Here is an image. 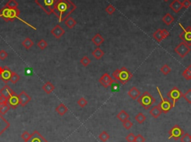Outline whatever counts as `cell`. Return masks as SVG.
I'll use <instances>...</instances> for the list:
<instances>
[{"label": "cell", "mask_w": 191, "mask_h": 142, "mask_svg": "<svg viewBox=\"0 0 191 142\" xmlns=\"http://www.w3.org/2000/svg\"><path fill=\"white\" fill-rule=\"evenodd\" d=\"M76 5L71 0H58L55 4L53 13L58 17V21H65L76 9Z\"/></svg>", "instance_id": "6da1fadb"}, {"label": "cell", "mask_w": 191, "mask_h": 142, "mask_svg": "<svg viewBox=\"0 0 191 142\" xmlns=\"http://www.w3.org/2000/svg\"><path fill=\"white\" fill-rule=\"evenodd\" d=\"M20 14V11L18 8L16 9H11L7 8L6 6H4L1 10H0V17H2L5 22H13L15 19H19L21 22L25 23L26 25H28V26H30L31 28H34L35 30H36V28L35 27H33L32 25H31L30 24H28V22H26L25 21H24L23 20L19 18V16Z\"/></svg>", "instance_id": "7a4b0ae2"}, {"label": "cell", "mask_w": 191, "mask_h": 142, "mask_svg": "<svg viewBox=\"0 0 191 142\" xmlns=\"http://www.w3.org/2000/svg\"><path fill=\"white\" fill-rule=\"evenodd\" d=\"M112 76L116 81H119L120 83L125 85L133 78V74L126 67H122L121 69L115 70L112 74Z\"/></svg>", "instance_id": "3957f363"}, {"label": "cell", "mask_w": 191, "mask_h": 142, "mask_svg": "<svg viewBox=\"0 0 191 142\" xmlns=\"http://www.w3.org/2000/svg\"><path fill=\"white\" fill-rule=\"evenodd\" d=\"M138 104L143 107V109L145 110H147V109H149L152 104H155L156 102V100L155 98L150 94L149 92H144L142 94H140L139 98L137 99Z\"/></svg>", "instance_id": "277c9868"}, {"label": "cell", "mask_w": 191, "mask_h": 142, "mask_svg": "<svg viewBox=\"0 0 191 142\" xmlns=\"http://www.w3.org/2000/svg\"><path fill=\"white\" fill-rule=\"evenodd\" d=\"M58 0H35V3L47 15L53 13L55 4Z\"/></svg>", "instance_id": "5b68a950"}, {"label": "cell", "mask_w": 191, "mask_h": 142, "mask_svg": "<svg viewBox=\"0 0 191 142\" xmlns=\"http://www.w3.org/2000/svg\"><path fill=\"white\" fill-rule=\"evenodd\" d=\"M157 91H158V94H159L160 97H161V101L159 104H158V106L160 107L161 110L162 111V113H164V114H166L171 110L173 108V103L170 101V100H169L166 98H164L161 92V90H160L159 88L157 86Z\"/></svg>", "instance_id": "8992f818"}, {"label": "cell", "mask_w": 191, "mask_h": 142, "mask_svg": "<svg viewBox=\"0 0 191 142\" xmlns=\"http://www.w3.org/2000/svg\"><path fill=\"white\" fill-rule=\"evenodd\" d=\"M190 50L191 48L189 45L182 41L175 48L174 51L181 58H185L190 52Z\"/></svg>", "instance_id": "52a82bcc"}, {"label": "cell", "mask_w": 191, "mask_h": 142, "mask_svg": "<svg viewBox=\"0 0 191 142\" xmlns=\"http://www.w3.org/2000/svg\"><path fill=\"white\" fill-rule=\"evenodd\" d=\"M182 94H183L181 92V90L178 87L174 86V87L170 89V91L168 92L166 95H167L168 98H170L171 100L172 103H173V106L175 107L176 102L182 97Z\"/></svg>", "instance_id": "ba28073f"}, {"label": "cell", "mask_w": 191, "mask_h": 142, "mask_svg": "<svg viewBox=\"0 0 191 142\" xmlns=\"http://www.w3.org/2000/svg\"><path fill=\"white\" fill-rule=\"evenodd\" d=\"M184 134L185 131L180 127L179 125L175 124L169 131V139H173L175 141H178Z\"/></svg>", "instance_id": "9c48e42d"}, {"label": "cell", "mask_w": 191, "mask_h": 142, "mask_svg": "<svg viewBox=\"0 0 191 142\" xmlns=\"http://www.w3.org/2000/svg\"><path fill=\"white\" fill-rule=\"evenodd\" d=\"M179 26L183 29V31L179 34V37L183 42H185L190 46L191 45V27L188 26L186 28L181 25V23H179Z\"/></svg>", "instance_id": "30bf717a"}, {"label": "cell", "mask_w": 191, "mask_h": 142, "mask_svg": "<svg viewBox=\"0 0 191 142\" xmlns=\"http://www.w3.org/2000/svg\"><path fill=\"white\" fill-rule=\"evenodd\" d=\"M116 81V80H113L108 73H105V74L99 78V82L101 86L105 87V89H108V87L111 86L112 84H113V83H115Z\"/></svg>", "instance_id": "8fae6325"}, {"label": "cell", "mask_w": 191, "mask_h": 142, "mask_svg": "<svg viewBox=\"0 0 191 142\" xmlns=\"http://www.w3.org/2000/svg\"><path fill=\"white\" fill-rule=\"evenodd\" d=\"M12 71L8 67H1L0 66V79L5 83H8L10 81Z\"/></svg>", "instance_id": "7c38bea8"}, {"label": "cell", "mask_w": 191, "mask_h": 142, "mask_svg": "<svg viewBox=\"0 0 191 142\" xmlns=\"http://www.w3.org/2000/svg\"><path fill=\"white\" fill-rule=\"evenodd\" d=\"M25 142H48L47 139L42 136L41 134L38 131H35L31 135L30 138L28 141Z\"/></svg>", "instance_id": "4fadbf2b"}, {"label": "cell", "mask_w": 191, "mask_h": 142, "mask_svg": "<svg viewBox=\"0 0 191 142\" xmlns=\"http://www.w3.org/2000/svg\"><path fill=\"white\" fill-rule=\"evenodd\" d=\"M8 104L12 109H16L18 106L19 104H20V100H19L18 94H16L15 92H13L11 95L10 98H8Z\"/></svg>", "instance_id": "5bb4252c"}, {"label": "cell", "mask_w": 191, "mask_h": 142, "mask_svg": "<svg viewBox=\"0 0 191 142\" xmlns=\"http://www.w3.org/2000/svg\"><path fill=\"white\" fill-rule=\"evenodd\" d=\"M51 34L56 39H60L62 36L64 35L65 30L60 25H56L51 30Z\"/></svg>", "instance_id": "9a60e30c"}, {"label": "cell", "mask_w": 191, "mask_h": 142, "mask_svg": "<svg viewBox=\"0 0 191 142\" xmlns=\"http://www.w3.org/2000/svg\"><path fill=\"white\" fill-rule=\"evenodd\" d=\"M19 96V100H20V105H21V106H26L27 104L30 102L32 98L30 96L28 95L25 92L23 91L18 94Z\"/></svg>", "instance_id": "2e32d148"}, {"label": "cell", "mask_w": 191, "mask_h": 142, "mask_svg": "<svg viewBox=\"0 0 191 142\" xmlns=\"http://www.w3.org/2000/svg\"><path fill=\"white\" fill-rule=\"evenodd\" d=\"M13 92H13V90L11 89L10 86H8V85H5L2 89H0V95L4 96L5 98H8H8H10L11 95Z\"/></svg>", "instance_id": "e0dca14e"}, {"label": "cell", "mask_w": 191, "mask_h": 142, "mask_svg": "<svg viewBox=\"0 0 191 142\" xmlns=\"http://www.w3.org/2000/svg\"><path fill=\"white\" fill-rule=\"evenodd\" d=\"M128 95L129 96L131 99L135 101V100H137L140 96V90L136 86H133L128 92Z\"/></svg>", "instance_id": "ac0fdd59"}, {"label": "cell", "mask_w": 191, "mask_h": 142, "mask_svg": "<svg viewBox=\"0 0 191 142\" xmlns=\"http://www.w3.org/2000/svg\"><path fill=\"white\" fill-rule=\"evenodd\" d=\"M10 127V124L7 120H5L2 115H0V136Z\"/></svg>", "instance_id": "d6986e66"}, {"label": "cell", "mask_w": 191, "mask_h": 142, "mask_svg": "<svg viewBox=\"0 0 191 142\" xmlns=\"http://www.w3.org/2000/svg\"><path fill=\"white\" fill-rule=\"evenodd\" d=\"M170 8L175 12V13H178L182 8V5L179 0H173V2L170 3Z\"/></svg>", "instance_id": "ffe728a7"}, {"label": "cell", "mask_w": 191, "mask_h": 142, "mask_svg": "<svg viewBox=\"0 0 191 142\" xmlns=\"http://www.w3.org/2000/svg\"><path fill=\"white\" fill-rule=\"evenodd\" d=\"M91 41L93 42V43L95 45L99 47L100 45L105 42V39L103 38V36H101L100 34H95L93 38L91 39Z\"/></svg>", "instance_id": "44dd1931"}, {"label": "cell", "mask_w": 191, "mask_h": 142, "mask_svg": "<svg viewBox=\"0 0 191 142\" xmlns=\"http://www.w3.org/2000/svg\"><path fill=\"white\" fill-rule=\"evenodd\" d=\"M149 114L150 115L152 116L154 118H158L160 117L161 115L162 114V111L161 110L158 105H157V106H153V107L150 109Z\"/></svg>", "instance_id": "7402d4cb"}, {"label": "cell", "mask_w": 191, "mask_h": 142, "mask_svg": "<svg viewBox=\"0 0 191 142\" xmlns=\"http://www.w3.org/2000/svg\"><path fill=\"white\" fill-rule=\"evenodd\" d=\"M55 111H56L57 113H58L59 115L63 116L67 113V111H68V108H67V106H65L63 104H60L56 107V109H55Z\"/></svg>", "instance_id": "603a6c76"}, {"label": "cell", "mask_w": 191, "mask_h": 142, "mask_svg": "<svg viewBox=\"0 0 191 142\" xmlns=\"http://www.w3.org/2000/svg\"><path fill=\"white\" fill-rule=\"evenodd\" d=\"M116 118H117L121 122H124V121H125L126 120H128V119H129L130 115H128V113H127L126 111H125L123 109V110L120 111V113L117 114Z\"/></svg>", "instance_id": "cb8c5ba5"}, {"label": "cell", "mask_w": 191, "mask_h": 142, "mask_svg": "<svg viewBox=\"0 0 191 142\" xmlns=\"http://www.w3.org/2000/svg\"><path fill=\"white\" fill-rule=\"evenodd\" d=\"M42 89L47 94H51L55 90V86L51 82H47V83L43 85Z\"/></svg>", "instance_id": "d4e9b609"}, {"label": "cell", "mask_w": 191, "mask_h": 142, "mask_svg": "<svg viewBox=\"0 0 191 142\" xmlns=\"http://www.w3.org/2000/svg\"><path fill=\"white\" fill-rule=\"evenodd\" d=\"M175 18L172 16L170 13H167L164 16V17L162 18V21L164 24H166V25H170L173 22H174Z\"/></svg>", "instance_id": "484cf974"}, {"label": "cell", "mask_w": 191, "mask_h": 142, "mask_svg": "<svg viewBox=\"0 0 191 142\" xmlns=\"http://www.w3.org/2000/svg\"><path fill=\"white\" fill-rule=\"evenodd\" d=\"M104 55H105L104 51L100 48H97L92 52V55L96 59H101V57L104 56Z\"/></svg>", "instance_id": "4316f807"}, {"label": "cell", "mask_w": 191, "mask_h": 142, "mask_svg": "<svg viewBox=\"0 0 191 142\" xmlns=\"http://www.w3.org/2000/svg\"><path fill=\"white\" fill-rule=\"evenodd\" d=\"M76 24L77 22L75 21L73 17H68L67 20H65V25H66V26H67V28H70V29H72V28H74V27L76 25Z\"/></svg>", "instance_id": "83f0119b"}, {"label": "cell", "mask_w": 191, "mask_h": 142, "mask_svg": "<svg viewBox=\"0 0 191 142\" xmlns=\"http://www.w3.org/2000/svg\"><path fill=\"white\" fill-rule=\"evenodd\" d=\"M153 38L155 39L157 42L161 43L162 40H164L163 35H162V32H161V29H158L155 32H154V34H152Z\"/></svg>", "instance_id": "f1b7e54d"}, {"label": "cell", "mask_w": 191, "mask_h": 142, "mask_svg": "<svg viewBox=\"0 0 191 142\" xmlns=\"http://www.w3.org/2000/svg\"><path fill=\"white\" fill-rule=\"evenodd\" d=\"M22 45H23V46L26 48V49H29V48H32L34 45V42L32 39L27 37V38H25V40L23 41Z\"/></svg>", "instance_id": "f546056e"}, {"label": "cell", "mask_w": 191, "mask_h": 142, "mask_svg": "<svg viewBox=\"0 0 191 142\" xmlns=\"http://www.w3.org/2000/svg\"><path fill=\"white\" fill-rule=\"evenodd\" d=\"M18 2H17L16 0H9L8 2L6 3L5 6L11 9H16L18 8Z\"/></svg>", "instance_id": "4dcf8cb0"}, {"label": "cell", "mask_w": 191, "mask_h": 142, "mask_svg": "<svg viewBox=\"0 0 191 142\" xmlns=\"http://www.w3.org/2000/svg\"><path fill=\"white\" fill-rule=\"evenodd\" d=\"M10 109V106H9L8 104H1V105H0V115H3L6 114Z\"/></svg>", "instance_id": "1f68e13d"}, {"label": "cell", "mask_w": 191, "mask_h": 142, "mask_svg": "<svg viewBox=\"0 0 191 142\" xmlns=\"http://www.w3.org/2000/svg\"><path fill=\"white\" fill-rule=\"evenodd\" d=\"M146 116L143 114L142 113H139L136 116H135V120L137 122L140 124H142L144 123V121H146Z\"/></svg>", "instance_id": "d6a6232c"}, {"label": "cell", "mask_w": 191, "mask_h": 142, "mask_svg": "<svg viewBox=\"0 0 191 142\" xmlns=\"http://www.w3.org/2000/svg\"><path fill=\"white\" fill-rule=\"evenodd\" d=\"M160 71H161V72L164 75H167V74H169L170 72H171L172 69L167 64H164V66H162V67L161 68Z\"/></svg>", "instance_id": "836d02e7"}, {"label": "cell", "mask_w": 191, "mask_h": 142, "mask_svg": "<svg viewBox=\"0 0 191 142\" xmlns=\"http://www.w3.org/2000/svg\"><path fill=\"white\" fill-rule=\"evenodd\" d=\"M20 75H19L18 74H17L16 72H14V71H12L11 77V80H10L11 82L12 83H13V84H15V83H17V82L20 80Z\"/></svg>", "instance_id": "e575fe53"}, {"label": "cell", "mask_w": 191, "mask_h": 142, "mask_svg": "<svg viewBox=\"0 0 191 142\" xmlns=\"http://www.w3.org/2000/svg\"><path fill=\"white\" fill-rule=\"evenodd\" d=\"M99 139L102 142H106L108 139H110V136L108 135V132L106 131H103L99 134Z\"/></svg>", "instance_id": "d590c367"}, {"label": "cell", "mask_w": 191, "mask_h": 142, "mask_svg": "<svg viewBox=\"0 0 191 142\" xmlns=\"http://www.w3.org/2000/svg\"><path fill=\"white\" fill-rule=\"evenodd\" d=\"M90 63H91V59L88 57L87 56L83 57L81 59V60H80V63L83 66H85V67H87V66H89V65L90 64Z\"/></svg>", "instance_id": "8d00e7d4"}, {"label": "cell", "mask_w": 191, "mask_h": 142, "mask_svg": "<svg viewBox=\"0 0 191 142\" xmlns=\"http://www.w3.org/2000/svg\"><path fill=\"white\" fill-rule=\"evenodd\" d=\"M182 97L185 98L187 104H191V89H189L185 94H183Z\"/></svg>", "instance_id": "74e56055"}, {"label": "cell", "mask_w": 191, "mask_h": 142, "mask_svg": "<svg viewBox=\"0 0 191 142\" xmlns=\"http://www.w3.org/2000/svg\"><path fill=\"white\" fill-rule=\"evenodd\" d=\"M181 142H191V136L189 133H185L180 139Z\"/></svg>", "instance_id": "f35d334b"}, {"label": "cell", "mask_w": 191, "mask_h": 142, "mask_svg": "<svg viewBox=\"0 0 191 142\" xmlns=\"http://www.w3.org/2000/svg\"><path fill=\"white\" fill-rule=\"evenodd\" d=\"M77 104H78V105L80 107L84 108L87 105V101L85 98H81L77 101Z\"/></svg>", "instance_id": "ab89813d"}, {"label": "cell", "mask_w": 191, "mask_h": 142, "mask_svg": "<svg viewBox=\"0 0 191 142\" xmlns=\"http://www.w3.org/2000/svg\"><path fill=\"white\" fill-rule=\"evenodd\" d=\"M105 11L109 15H112L115 11H116V8L112 5H109L105 8Z\"/></svg>", "instance_id": "60d3db41"}, {"label": "cell", "mask_w": 191, "mask_h": 142, "mask_svg": "<svg viewBox=\"0 0 191 142\" xmlns=\"http://www.w3.org/2000/svg\"><path fill=\"white\" fill-rule=\"evenodd\" d=\"M182 76L187 80H191V71L189 69H186L185 71L182 72Z\"/></svg>", "instance_id": "b9f144b4"}, {"label": "cell", "mask_w": 191, "mask_h": 142, "mask_svg": "<svg viewBox=\"0 0 191 142\" xmlns=\"http://www.w3.org/2000/svg\"><path fill=\"white\" fill-rule=\"evenodd\" d=\"M47 45H48V44H47V41L44 40H40V41L38 42V43H37V46H38V48H40V49L41 50L45 49V48L47 47Z\"/></svg>", "instance_id": "7bdbcfd3"}, {"label": "cell", "mask_w": 191, "mask_h": 142, "mask_svg": "<svg viewBox=\"0 0 191 142\" xmlns=\"http://www.w3.org/2000/svg\"><path fill=\"white\" fill-rule=\"evenodd\" d=\"M123 125L125 129H126L128 130V129H130L133 127V123L131 122V121H129V119H128V120H126L125 121L123 122Z\"/></svg>", "instance_id": "ee69618b"}, {"label": "cell", "mask_w": 191, "mask_h": 142, "mask_svg": "<svg viewBox=\"0 0 191 142\" xmlns=\"http://www.w3.org/2000/svg\"><path fill=\"white\" fill-rule=\"evenodd\" d=\"M135 138L136 136H135V134L131 132L125 137V140L127 141V142H135Z\"/></svg>", "instance_id": "f6af8a7d"}, {"label": "cell", "mask_w": 191, "mask_h": 142, "mask_svg": "<svg viewBox=\"0 0 191 142\" xmlns=\"http://www.w3.org/2000/svg\"><path fill=\"white\" fill-rule=\"evenodd\" d=\"M30 136H31L30 134L28 133V132H27V131H25V132H24L22 134L21 138H22V139H23V140L24 141H28V139H29V138H30Z\"/></svg>", "instance_id": "bcb514c9"}, {"label": "cell", "mask_w": 191, "mask_h": 142, "mask_svg": "<svg viewBox=\"0 0 191 142\" xmlns=\"http://www.w3.org/2000/svg\"><path fill=\"white\" fill-rule=\"evenodd\" d=\"M8 53H7L5 50H1V51H0V59L4 60V59H5L8 57Z\"/></svg>", "instance_id": "7dc6e473"}, {"label": "cell", "mask_w": 191, "mask_h": 142, "mask_svg": "<svg viewBox=\"0 0 191 142\" xmlns=\"http://www.w3.org/2000/svg\"><path fill=\"white\" fill-rule=\"evenodd\" d=\"M145 141H146V139L141 134H138L137 136H136L135 142H145Z\"/></svg>", "instance_id": "c3c4849f"}, {"label": "cell", "mask_w": 191, "mask_h": 142, "mask_svg": "<svg viewBox=\"0 0 191 142\" xmlns=\"http://www.w3.org/2000/svg\"><path fill=\"white\" fill-rule=\"evenodd\" d=\"M181 5H182L183 8L187 9L191 5V2L190 0H184L182 2H181Z\"/></svg>", "instance_id": "681fc988"}, {"label": "cell", "mask_w": 191, "mask_h": 142, "mask_svg": "<svg viewBox=\"0 0 191 142\" xmlns=\"http://www.w3.org/2000/svg\"><path fill=\"white\" fill-rule=\"evenodd\" d=\"M161 32H162V35H163V37H164V40L166 38H167L168 36H170V32L168 31L166 29H161Z\"/></svg>", "instance_id": "f907efd6"}, {"label": "cell", "mask_w": 191, "mask_h": 142, "mask_svg": "<svg viewBox=\"0 0 191 142\" xmlns=\"http://www.w3.org/2000/svg\"><path fill=\"white\" fill-rule=\"evenodd\" d=\"M5 104H8V98H5L4 96L0 95V105Z\"/></svg>", "instance_id": "816d5d0a"}, {"label": "cell", "mask_w": 191, "mask_h": 142, "mask_svg": "<svg viewBox=\"0 0 191 142\" xmlns=\"http://www.w3.org/2000/svg\"><path fill=\"white\" fill-rule=\"evenodd\" d=\"M187 69H189L190 71H191V64H190V65H189V66H188L187 67Z\"/></svg>", "instance_id": "f5cc1de1"}, {"label": "cell", "mask_w": 191, "mask_h": 142, "mask_svg": "<svg viewBox=\"0 0 191 142\" xmlns=\"http://www.w3.org/2000/svg\"><path fill=\"white\" fill-rule=\"evenodd\" d=\"M164 1H165V2H168L169 0H164Z\"/></svg>", "instance_id": "db71d44e"}, {"label": "cell", "mask_w": 191, "mask_h": 142, "mask_svg": "<svg viewBox=\"0 0 191 142\" xmlns=\"http://www.w3.org/2000/svg\"><path fill=\"white\" fill-rule=\"evenodd\" d=\"M190 136H191V135H190Z\"/></svg>", "instance_id": "11a10c76"}, {"label": "cell", "mask_w": 191, "mask_h": 142, "mask_svg": "<svg viewBox=\"0 0 191 142\" xmlns=\"http://www.w3.org/2000/svg\"><path fill=\"white\" fill-rule=\"evenodd\" d=\"M190 46H191V45H190Z\"/></svg>", "instance_id": "9f6ffc18"}]
</instances>
